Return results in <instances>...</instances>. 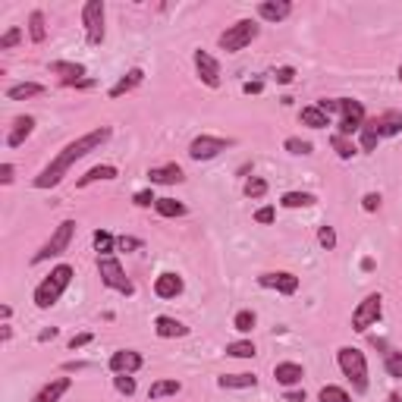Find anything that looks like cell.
<instances>
[{
  "mask_svg": "<svg viewBox=\"0 0 402 402\" xmlns=\"http://www.w3.org/2000/svg\"><path fill=\"white\" fill-rule=\"evenodd\" d=\"M318 242L327 248V252H330V248H336V233H333V226H320V230H318Z\"/></svg>",
  "mask_w": 402,
  "mask_h": 402,
  "instance_id": "obj_42",
  "label": "cell"
},
{
  "mask_svg": "<svg viewBox=\"0 0 402 402\" xmlns=\"http://www.w3.org/2000/svg\"><path fill=\"white\" fill-rule=\"evenodd\" d=\"M365 129H371L377 139H383V135H399L402 132V110H387V113H380V117L365 119Z\"/></svg>",
  "mask_w": 402,
  "mask_h": 402,
  "instance_id": "obj_11",
  "label": "cell"
},
{
  "mask_svg": "<svg viewBox=\"0 0 402 402\" xmlns=\"http://www.w3.org/2000/svg\"><path fill=\"white\" fill-rule=\"evenodd\" d=\"M73 283V268L69 264H57L51 274L38 283L35 289V305L38 308H54L60 302V296L67 292V286Z\"/></svg>",
  "mask_w": 402,
  "mask_h": 402,
  "instance_id": "obj_2",
  "label": "cell"
},
{
  "mask_svg": "<svg viewBox=\"0 0 402 402\" xmlns=\"http://www.w3.org/2000/svg\"><path fill=\"white\" fill-rule=\"evenodd\" d=\"M101 179H117V167H110V164L91 167V170L85 173V176H79V182H75V186L85 189V186H91V182H101Z\"/></svg>",
  "mask_w": 402,
  "mask_h": 402,
  "instance_id": "obj_25",
  "label": "cell"
},
{
  "mask_svg": "<svg viewBox=\"0 0 402 402\" xmlns=\"http://www.w3.org/2000/svg\"><path fill=\"white\" fill-rule=\"evenodd\" d=\"M383 368H387L390 377L402 380V352L399 349H390L387 355H383Z\"/></svg>",
  "mask_w": 402,
  "mask_h": 402,
  "instance_id": "obj_33",
  "label": "cell"
},
{
  "mask_svg": "<svg viewBox=\"0 0 402 402\" xmlns=\"http://www.w3.org/2000/svg\"><path fill=\"white\" fill-rule=\"evenodd\" d=\"M73 233H75V220H63V224L54 230V236L47 239L45 246H41V252H35L32 264H41V261H47V258H57V255H63L69 248V242H73Z\"/></svg>",
  "mask_w": 402,
  "mask_h": 402,
  "instance_id": "obj_6",
  "label": "cell"
},
{
  "mask_svg": "<svg viewBox=\"0 0 402 402\" xmlns=\"http://www.w3.org/2000/svg\"><path fill=\"white\" fill-rule=\"evenodd\" d=\"M154 292L161 298H176L182 292V276L179 274H161L154 280Z\"/></svg>",
  "mask_w": 402,
  "mask_h": 402,
  "instance_id": "obj_20",
  "label": "cell"
},
{
  "mask_svg": "<svg viewBox=\"0 0 402 402\" xmlns=\"http://www.w3.org/2000/svg\"><path fill=\"white\" fill-rule=\"evenodd\" d=\"M54 336H57V327H47V330H41V336H38V340H41V343H47V340H54Z\"/></svg>",
  "mask_w": 402,
  "mask_h": 402,
  "instance_id": "obj_53",
  "label": "cell"
},
{
  "mask_svg": "<svg viewBox=\"0 0 402 402\" xmlns=\"http://www.w3.org/2000/svg\"><path fill=\"white\" fill-rule=\"evenodd\" d=\"M32 129H35V117H16L13 129H10V135H7V145L10 148H19V145L32 135Z\"/></svg>",
  "mask_w": 402,
  "mask_h": 402,
  "instance_id": "obj_17",
  "label": "cell"
},
{
  "mask_svg": "<svg viewBox=\"0 0 402 402\" xmlns=\"http://www.w3.org/2000/svg\"><path fill=\"white\" fill-rule=\"evenodd\" d=\"M82 368H85L82 362H69V365H67V371H82Z\"/></svg>",
  "mask_w": 402,
  "mask_h": 402,
  "instance_id": "obj_54",
  "label": "cell"
},
{
  "mask_svg": "<svg viewBox=\"0 0 402 402\" xmlns=\"http://www.w3.org/2000/svg\"><path fill=\"white\" fill-rule=\"evenodd\" d=\"M292 79H296V69H292V67H280V69H276V82H280V85H289Z\"/></svg>",
  "mask_w": 402,
  "mask_h": 402,
  "instance_id": "obj_45",
  "label": "cell"
},
{
  "mask_svg": "<svg viewBox=\"0 0 402 402\" xmlns=\"http://www.w3.org/2000/svg\"><path fill=\"white\" fill-rule=\"evenodd\" d=\"M383 298H380V292H371V296H365L362 302H358L355 314H352V330H358V333H365L368 327H374L380 320V311H383V305H380Z\"/></svg>",
  "mask_w": 402,
  "mask_h": 402,
  "instance_id": "obj_9",
  "label": "cell"
},
{
  "mask_svg": "<svg viewBox=\"0 0 402 402\" xmlns=\"http://www.w3.org/2000/svg\"><path fill=\"white\" fill-rule=\"evenodd\" d=\"M387 402H402V399H399V393H390V396H387Z\"/></svg>",
  "mask_w": 402,
  "mask_h": 402,
  "instance_id": "obj_55",
  "label": "cell"
},
{
  "mask_svg": "<svg viewBox=\"0 0 402 402\" xmlns=\"http://www.w3.org/2000/svg\"><path fill=\"white\" fill-rule=\"evenodd\" d=\"M113 246H117V242H113V236L107 230H97L95 233V248L101 252V258H107V255L113 252Z\"/></svg>",
  "mask_w": 402,
  "mask_h": 402,
  "instance_id": "obj_35",
  "label": "cell"
},
{
  "mask_svg": "<svg viewBox=\"0 0 402 402\" xmlns=\"http://www.w3.org/2000/svg\"><path fill=\"white\" fill-rule=\"evenodd\" d=\"M82 25L91 47L104 45V0H88L82 7Z\"/></svg>",
  "mask_w": 402,
  "mask_h": 402,
  "instance_id": "obj_7",
  "label": "cell"
},
{
  "mask_svg": "<svg viewBox=\"0 0 402 402\" xmlns=\"http://www.w3.org/2000/svg\"><path fill=\"white\" fill-rule=\"evenodd\" d=\"M13 173H16L13 164H3V167H0V182H3V186H10V182H13Z\"/></svg>",
  "mask_w": 402,
  "mask_h": 402,
  "instance_id": "obj_50",
  "label": "cell"
},
{
  "mask_svg": "<svg viewBox=\"0 0 402 402\" xmlns=\"http://www.w3.org/2000/svg\"><path fill=\"white\" fill-rule=\"evenodd\" d=\"M362 208H365V211H377L380 208V195L377 192H368L365 198H362Z\"/></svg>",
  "mask_w": 402,
  "mask_h": 402,
  "instance_id": "obj_48",
  "label": "cell"
},
{
  "mask_svg": "<svg viewBox=\"0 0 402 402\" xmlns=\"http://www.w3.org/2000/svg\"><path fill=\"white\" fill-rule=\"evenodd\" d=\"M35 95H45V85H38V82H23V85H13V88H7V97H10V101H25V97H35Z\"/></svg>",
  "mask_w": 402,
  "mask_h": 402,
  "instance_id": "obj_28",
  "label": "cell"
},
{
  "mask_svg": "<svg viewBox=\"0 0 402 402\" xmlns=\"http://www.w3.org/2000/svg\"><path fill=\"white\" fill-rule=\"evenodd\" d=\"M135 204H139V208H148V204H151V201H157L154 198V192H151V189H145V192H135Z\"/></svg>",
  "mask_w": 402,
  "mask_h": 402,
  "instance_id": "obj_46",
  "label": "cell"
},
{
  "mask_svg": "<svg viewBox=\"0 0 402 402\" xmlns=\"http://www.w3.org/2000/svg\"><path fill=\"white\" fill-rule=\"evenodd\" d=\"M280 204L283 208H308V204H314V195L311 192H286L280 198Z\"/></svg>",
  "mask_w": 402,
  "mask_h": 402,
  "instance_id": "obj_31",
  "label": "cell"
},
{
  "mask_svg": "<svg viewBox=\"0 0 402 402\" xmlns=\"http://www.w3.org/2000/svg\"><path fill=\"white\" fill-rule=\"evenodd\" d=\"M97 274H101V283H104L107 289H117V292H123V296H132V292H135L132 280L126 276L123 264H119L113 255H107V258H97Z\"/></svg>",
  "mask_w": 402,
  "mask_h": 402,
  "instance_id": "obj_4",
  "label": "cell"
},
{
  "mask_svg": "<svg viewBox=\"0 0 402 402\" xmlns=\"http://www.w3.org/2000/svg\"><path fill=\"white\" fill-rule=\"evenodd\" d=\"M255 320H258L255 318V311H239L236 318H233V327H236L239 333H248V330L255 327Z\"/></svg>",
  "mask_w": 402,
  "mask_h": 402,
  "instance_id": "obj_39",
  "label": "cell"
},
{
  "mask_svg": "<svg viewBox=\"0 0 402 402\" xmlns=\"http://www.w3.org/2000/svg\"><path fill=\"white\" fill-rule=\"evenodd\" d=\"M142 79H145L142 69H129V73L123 75V79H119V82L110 88V97H123V95H129L132 88H139V85H142Z\"/></svg>",
  "mask_w": 402,
  "mask_h": 402,
  "instance_id": "obj_24",
  "label": "cell"
},
{
  "mask_svg": "<svg viewBox=\"0 0 402 402\" xmlns=\"http://www.w3.org/2000/svg\"><path fill=\"white\" fill-rule=\"evenodd\" d=\"M113 387H117V393L132 396L135 393V377L132 374H117V377H113Z\"/></svg>",
  "mask_w": 402,
  "mask_h": 402,
  "instance_id": "obj_38",
  "label": "cell"
},
{
  "mask_svg": "<svg viewBox=\"0 0 402 402\" xmlns=\"http://www.w3.org/2000/svg\"><path fill=\"white\" fill-rule=\"evenodd\" d=\"M264 195H268V182H264L261 176L248 179L246 182V198H264Z\"/></svg>",
  "mask_w": 402,
  "mask_h": 402,
  "instance_id": "obj_37",
  "label": "cell"
},
{
  "mask_svg": "<svg viewBox=\"0 0 402 402\" xmlns=\"http://www.w3.org/2000/svg\"><path fill=\"white\" fill-rule=\"evenodd\" d=\"M107 139H110V126H97V129H91V132L79 135L75 142H69L67 148L60 151L51 164L45 167V170L38 173V176H35V189H54L60 179L69 173V167H73L75 161H82L85 154H91L95 148H101Z\"/></svg>",
  "mask_w": 402,
  "mask_h": 402,
  "instance_id": "obj_1",
  "label": "cell"
},
{
  "mask_svg": "<svg viewBox=\"0 0 402 402\" xmlns=\"http://www.w3.org/2000/svg\"><path fill=\"white\" fill-rule=\"evenodd\" d=\"M399 82H402V67H399Z\"/></svg>",
  "mask_w": 402,
  "mask_h": 402,
  "instance_id": "obj_56",
  "label": "cell"
},
{
  "mask_svg": "<svg viewBox=\"0 0 402 402\" xmlns=\"http://www.w3.org/2000/svg\"><path fill=\"white\" fill-rule=\"evenodd\" d=\"M51 73L60 75L67 85H79V82H82V75H85V67H82V63H69V60H54Z\"/></svg>",
  "mask_w": 402,
  "mask_h": 402,
  "instance_id": "obj_16",
  "label": "cell"
},
{
  "mask_svg": "<svg viewBox=\"0 0 402 402\" xmlns=\"http://www.w3.org/2000/svg\"><path fill=\"white\" fill-rule=\"evenodd\" d=\"M19 41H23V29H16V25H13L7 35L0 38V51H10V47H16Z\"/></svg>",
  "mask_w": 402,
  "mask_h": 402,
  "instance_id": "obj_41",
  "label": "cell"
},
{
  "mask_svg": "<svg viewBox=\"0 0 402 402\" xmlns=\"http://www.w3.org/2000/svg\"><path fill=\"white\" fill-rule=\"evenodd\" d=\"M377 142H380L377 135H374L371 129L362 126V151H374V148H377Z\"/></svg>",
  "mask_w": 402,
  "mask_h": 402,
  "instance_id": "obj_43",
  "label": "cell"
},
{
  "mask_svg": "<svg viewBox=\"0 0 402 402\" xmlns=\"http://www.w3.org/2000/svg\"><path fill=\"white\" fill-rule=\"evenodd\" d=\"M179 390H182V383H179V380H157V383H151L148 399H164V396H176Z\"/></svg>",
  "mask_w": 402,
  "mask_h": 402,
  "instance_id": "obj_29",
  "label": "cell"
},
{
  "mask_svg": "<svg viewBox=\"0 0 402 402\" xmlns=\"http://www.w3.org/2000/svg\"><path fill=\"white\" fill-rule=\"evenodd\" d=\"M289 13H292L289 0H264V3H258V16L268 19V23H283Z\"/></svg>",
  "mask_w": 402,
  "mask_h": 402,
  "instance_id": "obj_15",
  "label": "cell"
},
{
  "mask_svg": "<svg viewBox=\"0 0 402 402\" xmlns=\"http://www.w3.org/2000/svg\"><path fill=\"white\" fill-rule=\"evenodd\" d=\"M195 69H198L201 82L208 88H220V63L208 51H195Z\"/></svg>",
  "mask_w": 402,
  "mask_h": 402,
  "instance_id": "obj_12",
  "label": "cell"
},
{
  "mask_svg": "<svg viewBox=\"0 0 402 402\" xmlns=\"http://www.w3.org/2000/svg\"><path fill=\"white\" fill-rule=\"evenodd\" d=\"M330 142H333V148H336V154L343 157V161H349V157H355V145L349 142V139H346V135H340L336 132L333 139H330Z\"/></svg>",
  "mask_w": 402,
  "mask_h": 402,
  "instance_id": "obj_34",
  "label": "cell"
},
{
  "mask_svg": "<svg viewBox=\"0 0 402 402\" xmlns=\"http://www.w3.org/2000/svg\"><path fill=\"white\" fill-rule=\"evenodd\" d=\"M261 88H264L261 82H246V85H242V91H246V95H258Z\"/></svg>",
  "mask_w": 402,
  "mask_h": 402,
  "instance_id": "obj_52",
  "label": "cell"
},
{
  "mask_svg": "<svg viewBox=\"0 0 402 402\" xmlns=\"http://www.w3.org/2000/svg\"><path fill=\"white\" fill-rule=\"evenodd\" d=\"M286 402H305V390H286Z\"/></svg>",
  "mask_w": 402,
  "mask_h": 402,
  "instance_id": "obj_51",
  "label": "cell"
},
{
  "mask_svg": "<svg viewBox=\"0 0 402 402\" xmlns=\"http://www.w3.org/2000/svg\"><path fill=\"white\" fill-rule=\"evenodd\" d=\"M298 119H302V126H308V129H327L330 126V117L324 110H320L318 104H311V107H302V113H298Z\"/></svg>",
  "mask_w": 402,
  "mask_h": 402,
  "instance_id": "obj_23",
  "label": "cell"
},
{
  "mask_svg": "<svg viewBox=\"0 0 402 402\" xmlns=\"http://www.w3.org/2000/svg\"><path fill=\"white\" fill-rule=\"evenodd\" d=\"M233 139H217V135H198L192 145H189V157L192 161H211V157H217L220 151L233 148Z\"/></svg>",
  "mask_w": 402,
  "mask_h": 402,
  "instance_id": "obj_10",
  "label": "cell"
},
{
  "mask_svg": "<svg viewBox=\"0 0 402 402\" xmlns=\"http://www.w3.org/2000/svg\"><path fill=\"white\" fill-rule=\"evenodd\" d=\"M154 330H157V336H164V340H173V336H186L189 333V327L182 324V320L167 318V314H161V318L154 320Z\"/></svg>",
  "mask_w": 402,
  "mask_h": 402,
  "instance_id": "obj_21",
  "label": "cell"
},
{
  "mask_svg": "<svg viewBox=\"0 0 402 402\" xmlns=\"http://www.w3.org/2000/svg\"><path fill=\"white\" fill-rule=\"evenodd\" d=\"M29 38L35 41V45H45L47 25H45V13H41V10H35V13L29 16Z\"/></svg>",
  "mask_w": 402,
  "mask_h": 402,
  "instance_id": "obj_27",
  "label": "cell"
},
{
  "mask_svg": "<svg viewBox=\"0 0 402 402\" xmlns=\"http://www.w3.org/2000/svg\"><path fill=\"white\" fill-rule=\"evenodd\" d=\"M91 343V333H79V336H73V340H69V349H82V346H88Z\"/></svg>",
  "mask_w": 402,
  "mask_h": 402,
  "instance_id": "obj_49",
  "label": "cell"
},
{
  "mask_svg": "<svg viewBox=\"0 0 402 402\" xmlns=\"http://www.w3.org/2000/svg\"><path fill=\"white\" fill-rule=\"evenodd\" d=\"M142 368V355L132 349H119L110 355V371L113 374H135Z\"/></svg>",
  "mask_w": 402,
  "mask_h": 402,
  "instance_id": "obj_14",
  "label": "cell"
},
{
  "mask_svg": "<svg viewBox=\"0 0 402 402\" xmlns=\"http://www.w3.org/2000/svg\"><path fill=\"white\" fill-rule=\"evenodd\" d=\"M151 182H164V186H173V182H182L186 179V173H182V167L179 164H167V167H154V170L148 173Z\"/></svg>",
  "mask_w": 402,
  "mask_h": 402,
  "instance_id": "obj_22",
  "label": "cell"
},
{
  "mask_svg": "<svg viewBox=\"0 0 402 402\" xmlns=\"http://www.w3.org/2000/svg\"><path fill=\"white\" fill-rule=\"evenodd\" d=\"M226 355H233V358H255V355H258V349H255L252 340H239V343L226 346Z\"/></svg>",
  "mask_w": 402,
  "mask_h": 402,
  "instance_id": "obj_32",
  "label": "cell"
},
{
  "mask_svg": "<svg viewBox=\"0 0 402 402\" xmlns=\"http://www.w3.org/2000/svg\"><path fill=\"white\" fill-rule=\"evenodd\" d=\"M217 383L224 390H248L258 383V377L255 374H224V377H217Z\"/></svg>",
  "mask_w": 402,
  "mask_h": 402,
  "instance_id": "obj_26",
  "label": "cell"
},
{
  "mask_svg": "<svg viewBox=\"0 0 402 402\" xmlns=\"http://www.w3.org/2000/svg\"><path fill=\"white\" fill-rule=\"evenodd\" d=\"M274 217H276L274 208H258V211H255V220H258V224H264V226L274 224Z\"/></svg>",
  "mask_w": 402,
  "mask_h": 402,
  "instance_id": "obj_44",
  "label": "cell"
},
{
  "mask_svg": "<svg viewBox=\"0 0 402 402\" xmlns=\"http://www.w3.org/2000/svg\"><path fill=\"white\" fill-rule=\"evenodd\" d=\"M274 377H276V383H283V387H296V383H302L305 371H302V365H296V362H280V365L274 368Z\"/></svg>",
  "mask_w": 402,
  "mask_h": 402,
  "instance_id": "obj_18",
  "label": "cell"
},
{
  "mask_svg": "<svg viewBox=\"0 0 402 402\" xmlns=\"http://www.w3.org/2000/svg\"><path fill=\"white\" fill-rule=\"evenodd\" d=\"M69 387H73V380H69V377H57V380H51L47 387L38 390L35 399H32V402H60V396L67 393Z\"/></svg>",
  "mask_w": 402,
  "mask_h": 402,
  "instance_id": "obj_19",
  "label": "cell"
},
{
  "mask_svg": "<svg viewBox=\"0 0 402 402\" xmlns=\"http://www.w3.org/2000/svg\"><path fill=\"white\" fill-rule=\"evenodd\" d=\"M261 286H268V289H276L283 292V296H292L298 289V276L289 274V270H276V274H261L258 276Z\"/></svg>",
  "mask_w": 402,
  "mask_h": 402,
  "instance_id": "obj_13",
  "label": "cell"
},
{
  "mask_svg": "<svg viewBox=\"0 0 402 402\" xmlns=\"http://www.w3.org/2000/svg\"><path fill=\"white\" fill-rule=\"evenodd\" d=\"M320 402H352V396L343 387H324L320 390Z\"/></svg>",
  "mask_w": 402,
  "mask_h": 402,
  "instance_id": "obj_36",
  "label": "cell"
},
{
  "mask_svg": "<svg viewBox=\"0 0 402 402\" xmlns=\"http://www.w3.org/2000/svg\"><path fill=\"white\" fill-rule=\"evenodd\" d=\"M258 23L255 19H239L236 25H230V29L220 35V47H224L226 54H236V51H242V47H248L258 38Z\"/></svg>",
  "mask_w": 402,
  "mask_h": 402,
  "instance_id": "obj_5",
  "label": "cell"
},
{
  "mask_svg": "<svg viewBox=\"0 0 402 402\" xmlns=\"http://www.w3.org/2000/svg\"><path fill=\"white\" fill-rule=\"evenodd\" d=\"M142 242L139 239H132V236H119L117 239V248H123V252H132V248H139Z\"/></svg>",
  "mask_w": 402,
  "mask_h": 402,
  "instance_id": "obj_47",
  "label": "cell"
},
{
  "mask_svg": "<svg viewBox=\"0 0 402 402\" xmlns=\"http://www.w3.org/2000/svg\"><path fill=\"white\" fill-rule=\"evenodd\" d=\"M283 148L289 154H311V142H305V139H286Z\"/></svg>",
  "mask_w": 402,
  "mask_h": 402,
  "instance_id": "obj_40",
  "label": "cell"
},
{
  "mask_svg": "<svg viewBox=\"0 0 402 402\" xmlns=\"http://www.w3.org/2000/svg\"><path fill=\"white\" fill-rule=\"evenodd\" d=\"M154 208H157V214H161V217H182V214H186V204H182V201H176V198H157Z\"/></svg>",
  "mask_w": 402,
  "mask_h": 402,
  "instance_id": "obj_30",
  "label": "cell"
},
{
  "mask_svg": "<svg viewBox=\"0 0 402 402\" xmlns=\"http://www.w3.org/2000/svg\"><path fill=\"white\" fill-rule=\"evenodd\" d=\"M336 104H340V135L349 139L352 132H362V126H365V107H362V101L340 97Z\"/></svg>",
  "mask_w": 402,
  "mask_h": 402,
  "instance_id": "obj_8",
  "label": "cell"
},
{
  "mask_svg": "<svg viewBox=\"0 0 402 402\" xmlns=\"http://www.w3.org/2000/svg\"><path fill=\"white\" fill-rule=\"evenodd\" d=\"M336 362H340L343 374L349 377L352 390H355V393H365L368 390V358H365V352L355 349V346H343V349L336 352Z\"/></svg>",
  "mask_w": 402,
  "mask_h": 402,
  "instance_id": "obj_3",
  "label": "cell"
}]
</instances>
